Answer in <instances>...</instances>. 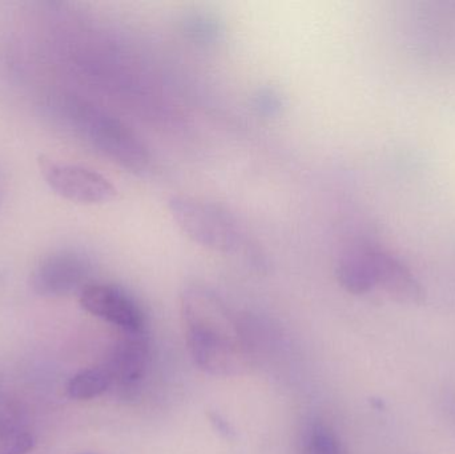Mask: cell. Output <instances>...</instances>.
<instances>
[{
	"label": "cell",
	"mask_w": 455,
	"mask_h": 454,
	"mask_svg": "<svg viewBox=\"0 0 455 454\" xmlns=\"http://www.w3.org/2000/svg\"><path fill=\"white\" fill-rule=\"evenodd\" d=\"M186 340L195 365L213 376H235L249 367L243 327L212 291L187 288L181 295Z\"/></svg>",
	"instance_id": "cell-1"
},
{
	"label": "cell",
	"mask_w": 455,
	"mask_h": 454,
	"mask_svg": "<svg viewBox=\"0 0 455 454\" xmlns=\"http://www.w3.org/2000/svg\"><path fill=\"white\" fill-rule=\"evenodd\" d=\"M59 111L85 143L119 167L141 173L151 164L148 148L116 117L77 99H66Z\"/></svg>",
	"instance_id": "cell-2"
},
{
	"label": "cell",
	"mask_w": 455,
	"mask_h": 454,
	"mask_svg": "<svg viewBox=\"0 0 455 454\" xmlns=\"http://www.w3.org/2000/svg\"><path fill=\"white\" fill-rule=\"evenodd\" d=\"M337 280L347 292L363 295L381 288L400 303L416 304L422 287L416 277L387 253L365 244H355L339 256Z\"/></svg>",
	"instance_id": "cell-3"
},
{
	"label": "cell",
	"mask_w": 455,
	"mask_h": 454,
	"mask_svg": "<svg viewBox=\"0 0 455 454\" xmlns=\"http://www.w3.org/2000/svg\"><path fill=\"white\" fill-rule=\"evenodd\" d=\"M168 210L187 237L215 252L232 253L241 245V232L235 219L213 203L188 195H173Z\"/></svg>",
	"instance_id": "cell-4"
},
{
	"label": "cell",
	"mask_w": 455,
	"mask_h": 454,
	"mask_svg": "<svg viewBox=\"0 0 455 454\" xmlns=\"http://www.w3.org/2000/svg\"><path fill=\"white\" fill-rule=\"evenodd\" d=\"M39 170L47 186L58 196L79 204H103L116 196L114 184L91 168L55 162L42 156Z\"/></svg>",
	"instance_id": "cell-5"
},
{
	"label": "cell",
	"mask_w": 455,
	"mask_h": 454,
	"mask_svg": "<svg viewBox=\"0 0 455 454\" xmlns=\"http://www.w3.org/2000/svg\"><path fill=\"white\" fill-rule=\"evenodd\" d=\"M87 256L74 250H60L43 258L32 272V290L44 298H61L82 292L91 275Z\"/></svg>",
	"instance_id": "cell-6"
},
{
	"label": "cell",
	"mask_w": 455,
	"mask_h": 454,
	"mask_svg": "<svg viewBox=\"0 0 455 454\" xmlns=\"http://www.w3.org/2000/svg\"><path fill=\"white\" fill-rule=\"evenodd\" d=\"M83 308L124 333H143L146 316L135 299L122 288L103 283L87 284L80 292Z\"/></svg>",
	"instance_id": "cell-7"
},
{
	"label": "cell",
	"mask_w": 455,
	"mask_h": 454,
	"mask_svg": "<svg viewBox=\"0 0 455 454\" xmlns=\"http://www.w3.org/2000/svg\"><path fill=\"white\" fill-rule=\"evenodd\" d=\"M149 362L148 343L143 333H125L111 349L104 367L114 386L128 391L135 388L146 375Z\"/></svg>",
	"instance_id": "cell-8"
},
{
	"label": "cell",
	"mask_w": 455,
	"mask_h": 454,
	"mask_svg": "<svg viewBox=\"0 0 455 454\" xmlns=\"http://www.w3.org/2000/svg\"><path fill=\"white\" fill-rule=\"evenodd\" d=\"M296 454H345L336 432L321 420H309L299 429Z\"/></svg>",
	"instance_id": "cell-9"
},
{
	"label": "cell",
	"mask_w": 455,
	"mask_h": 454,
	"mask_svg": "<svg viewBox=\"0 0 455 454\" xmlns=\"http://www.w3.org/2000/svg\"><path fill=\"white\" fill-rule=\"evenodd\" d=\"M114 386L111 375L104 365L100 367L87 368L72 376L67 386V394L71 399L79 402L100 397Z\"/></svg>",
	"instance_id": "cell-10"
},
{
	"label": "cell",
	"mask_w": 455,
	"mask_h": 454,
	"mask_svg": "<svg viewBox=\"0 0 455 454\" xmlns=\"http://www.w3.org/2000/svg\"><path fill=\"white\" fill-rule=\"evenodd\" d=\"M34 448V437L23 426L0 418V454H27Z\"/></svg>",
	"instance_id": "cell-11"
},
{
	"label": "cell",
	"mask_w": 455,
	"mask_h": 454,
	"mask_svg": "<svg viewBox=\"0 0 455 454\" xmlns=\"http://www.w3.org/2000/svg\"><path fill=\"white\" fill-rule=\"evenodd\" d=\"M256 107L262 114L275 115L280 111V98L273 91L262 90L259 96H256Z\"/></svg>",
	"instance_id": "cell-12"
}]
</instances>
